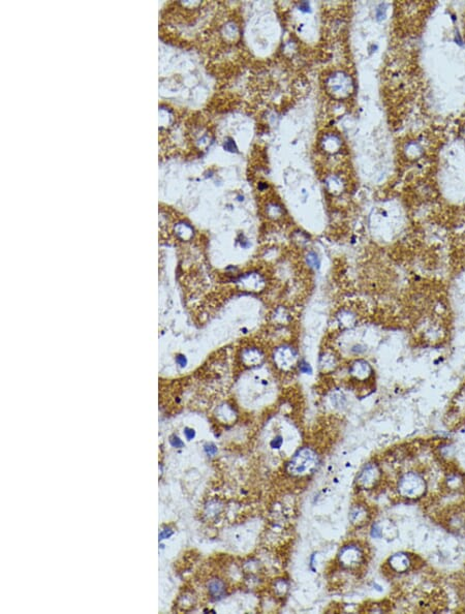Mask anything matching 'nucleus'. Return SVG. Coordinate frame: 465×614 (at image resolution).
Segmentation results:
<instances>
[{
	"instance_id": "nucleus-10",
	"label": "nucleus",
	"mask_w": 465,
	"mask_h": 614,
	"mask_svg": "<svg viewBox=\"0 0 465 614\" xmlns=\"http://www.w3.org/2000/svg\"><path fill=\"white\" fill-rule=\"evenodd\" d=\"M464 32H465V27H464Z\"/></svg>"
},
{
	"instance_id": "nucleus-6",
	"label": "nucleus",
	"mask_w": 465,
	"mask_h": 614,
	"mask_svg": "<svg viewBox=\"0 0 465 614\" xmlns=\"http://www.w3.org/2000/svg\"><path fill=\"white\" fill-rule=\"evenodd\" d=\"M350 520L352 523H358V524H362L364 523L363 521L367 518V513H366V509H365L363 506H353L351 508L350 514H349Z\"/></svg>"
},
{
	"instance_id": "nucleus-8",
	"label": "nucleus",
	"mask_w": 465,
	"mask_h": 614,
	"mask_svg": "<svg viewBox=\"0 0 465 614\" xmlns=\"http://www.w3.org/2000/svg\"><path fill=\"white\" fill-rule=\"evenodd\" d=\"M281 445H282V438H281V437H277V438L274 439V440L271 442V446H272V448H274V449H278V448H280Z\"/></svg>"
},
{
	"instance_id": "nucleus-9",
	"label": "nucleus",
	"mask_w": 465,
	"mask_h": 614,
	"mask_svg": "<svg viewBox=\"0 0 465 614\" xmlns=\"http://www.w3.org/2000/svg\"><path fill=\"white\" fill-rule=\"evenodd\" d=\"M185 434H186V437H187L188 440H192L194 437V431L192 430V429H186Z\"/></svg>"
},
{
	"instance_id": "nucleus-4",
	"label": "nucleus",
	"mask_w": 465,
	"mask_h": 614,
	"mask_svg": "<svg viewBox=\"0 0 465 614\" xmlns=\"http://www.w3.org/2000/svg\"><path fill=\"white\" fill-rule=\"evenodd\" d=\"M380 470L375 464H367L358 477V483L365 489L372 488L380 479Z\"/></svg>"
},
{
	"instance_id": "nucleus-5",
	"label": "nucleus",
	"mask_w": 465,
	"mask_h": 614,
	"mask_svg": "<svg viewBox=\"0 0 465 614\" xmlns=\"http://www.w3.org/2000/svg\"><path fill=\"white\" fill-rule=\"evenodd\" d=\"M390 566L396 572H405L411 566V561L407 555L403 553H398L393 555L390 558Z\"/></svg>"
},
{
	"instance_id": "nucleus-7",
	"label": "nucleus",
	"mask_w": 465,
	"mask_h": 614,
	"mask_svg": "<svg viewBox=\"0 0 465 614\" xmlns=\"http://www.w3.org/2000/svg\"><path fill=\"white\" fill-rule=\"evenodd\" d=\"M209 590H210V593H211V595L213 596H220L225 591L224 583L221 581H218V580H213V581H211V583H210L209 585Z\"/></svg>"
},
{
	"instance_id": "nucleus-3",
	"label": "nucleus",
	"mask_w": 465,
	"mask_h": 614,
	"mask_svg": "<svg viewBox=\"0 0 465 614\" xmlns=\"http://www.w3.org/2000/svg\"><path fill=\"white\" fill-rule=\"evenodd\" d=\"M363 557L364 555L362 550L355 545H349L343 547L339 553V558L342 565L349 568L359 566L363 561Z\"/></svg>"
},
{
	"instance_id": "nucleus-1",
	"label": "nucleus",
	"mask_w": 465,
	"mask_h": 614,
	"mask_svg": "<svg viewBox=\"0 0 465 614\" xmlns=\"http://www.w3.org/2000/svg\"><path fill=\"white\" fill-rule=\"evenodd\" d=\"M317 463V454L310 448H302L292 457L286 470L293 476H304L313 472Z\"/></svg>"
},
{
	"instance_id": "nucleus-2",
	"label": "nucleus",
	"mask_w": 465,
	"mask_h": 614,
	"mask_svg": "<svg viewBox=\"0 0 465 614\" xmlns=\"http://www.w3.org/2000/svg\"><path fill=\"white\" fill-rule=\"evenodd\" d=\"M426 490L427 482L424 476L417 472L403 474L398 482V491L402 497L420 498L424 496Z\"/></svg>"
}]
</instances>
